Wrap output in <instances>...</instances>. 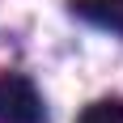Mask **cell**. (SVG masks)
<instances>
[{"instance_id": "cell-1", "label": "cell", "mask_w": 123, "mask_h": 123, "mask_svg": "<svg viewBox=\"0 0 123 123\" xmlns=\"http://www.w3.org/2000/svg\"><path fill=\"white\" fill-rule=\"evenodd\" d=\"M0 123H43V98L34 81L0 72Z\"/></svg>"}, {"instance_id": "cell-2", "label": "cell", "mask_w": 123, "mask_h": 123, "mask_svg": "<svg viewBox=\"0 0 123 123\" xmlns=\"http://www.w3.org/2000/svg\"><path fill=\"white\" fill-rule=\"evenodd\" d=\"M68 9L76 17H85L89 25H102V30L123 34V0H68Z\"/></svg>"}, {"instance_id": "cell-3", "label": "cell", "mask_w": 123, "mask_h": 123, "mask_svg": "<svg viewBox=\"0 0 123 123\" xmlns=\"http://www.w3.org/2000/svg\"><path fill=\"white\" fill-rule=\"evenodd\" d=\"M76 123H123V102H119V98L93 102V106L81 111V119H76Z\"/></svg>"}]
</instances>
